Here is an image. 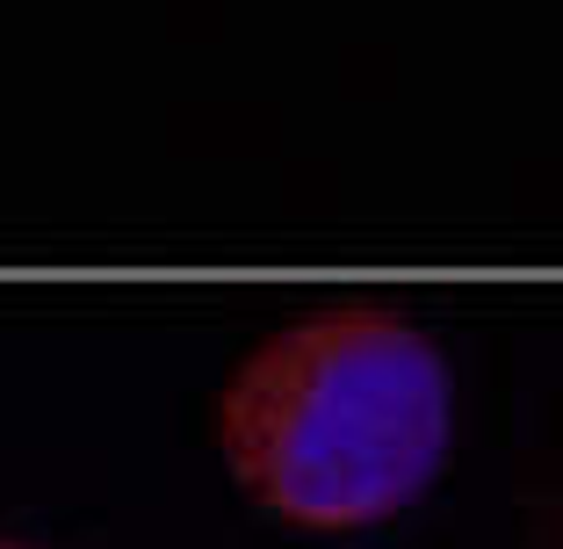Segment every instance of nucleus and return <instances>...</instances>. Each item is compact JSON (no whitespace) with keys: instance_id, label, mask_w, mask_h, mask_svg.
<instances>
[{"instance_id":"f257e3e1","label":"nucleus","mask_w":563,"mask_h":549,"mask_svg":"<svg viewBox=\"0 0 563 549\" xmlns=\"http://www.w3.org/2000/svg\"><path fill=\"white\" fill-rule=\"evenodd\" d=\"M224 455L282 520H383L419 499L448 455V362L383 311L289 326L224 391Z\"/></svg>"},{"instance_id":"f03ea898","label":"nucleus","mask_w":563,"mask_h":549,"mask_svg":"<svg viewBox=\"0 0 563 549\" xmlns=\"http://www.w3.org/2000/svg\"><path fill=\"white\" fill-rule=\"evenodd\" d=\"M0 549H22V542H0Z\"/></svg>"}]
</instances>
